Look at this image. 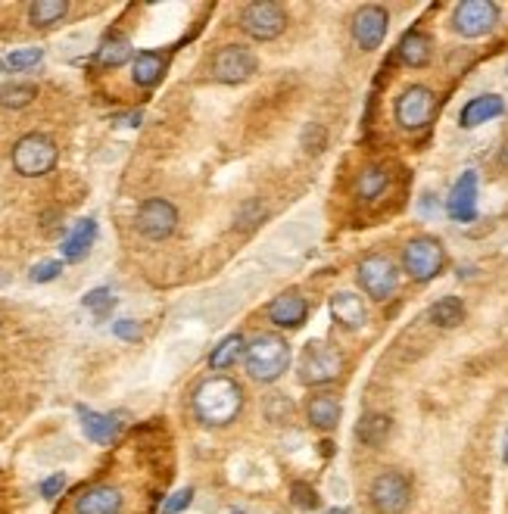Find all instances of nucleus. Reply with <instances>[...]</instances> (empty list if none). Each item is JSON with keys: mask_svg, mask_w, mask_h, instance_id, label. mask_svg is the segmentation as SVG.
<instances>
[{"mask_svg": "<svg viewBox=\"0 0 508 514\" xmlns=\"http://www.w3.org/2000/svg\"><path fill=\"white\" fill-rule=\"evenodd\" d=\"M243 408V390L237 381L225 375L206 377L197 390H194V415L200 424L206 427H228L237 421Z\"/></svg>", "mask_w": 508, "mask_h": 514, "instance_id": "1", "label": "nucleus"}, {"mask_svg": "<svg viewBox=\"0 0 508 514\" xmlns=\"http://www.w3.org/2000/svg\"><path fill=\"white\" fill-rule=\"evenodd\" d=\"M247 375L259 384H274L290 368V343L281 334H259L247 346Z\"/></svg>", "mask_w": 508, "mask_h": 514, "instance_id": "2", "label": "nucleus"}, {"mask_svg": "<svg viewBox=\"0 0 508 514\" xmlns=\"http://www.w3.org/2000/svg\"><path fill=\"white\" fill-rule=\"evenodd\" d=\"M344 368H346L344 352L324 340L306 343V350H303L299 365H297L299 384H306V387H324V384H334L337 377L344 375Z\"/></svg>", "mask_w": 508, "mask_h": 514, "instance_id": "3", "label": "nucleus"}, {"mask_svg": "<svg viewBox=\"0 0 508 514\" xmlns=\"http://www.w3.org/2000/svg\"><path fill=\"white\" fill-rule=\"evenodd\" d=\"M60 146L51 134H22L13 146V169L20 171L22 178H44L47 171L57 169Z\"/></svg>", "mask_w": 508, "mask_h": 514, "instance_id": "4", "label": "nucleus"}, {"mask_svg": "<svg viewBox=\"0 0 508 514\" xmlns=\"http://www.w3.org/2000/svg\"><path fill=\"white\" fill-rule=\"evenodd\" d=\"M369 502L377 514H406L412 505V480L402 471L387 468L371 480Z\"/></svg>", "mask_w": 508, "mask_h": 514, "instance_id": "5", "label": "nucleus"}, {"mask_svg": "<svg viewBox=\"0 0 508 514\" xmlns=\"http://www.w3.org/2000/svg\"><path fill=\"white\" fill-rule=\"evenodd\" d=\"M446 265V249L437 237H415V241L406 243L402 249V268L412 281L418 284H427L433 281Z\"/></svg>", "mask_w": 508, "mask_h": 514, "instance_id": "6", "label": "nucleus"}, {"mask_svg": "<svg viewBox=\"0 0 508 514\" xmlns=\"http://www.w3.org/2000/svg\"><path fill=\"white\" fill-rule=\"evenodd\" d=\"M241 28L253 41H274L287 28V10L274 0H256L241 10Z\"/></svg>", "mask_w": 508, "mask_h": 514, "instance_id": "7", "label": "nucleus"}, {"mask_svg": "<svg viewBox=\"0 0 508 514\" xmlns=\"http://www.w3.org/2000/svg\"><path fill=\"white\" fill-rule=\"evenodd\" d=\"M359 287H362L365 293H369L375 303H384V299H390L396 293V287H400V272H396V265L387 259V256L381 253H371L365 256L362 262H359Z\"/></svg>", "mask_w": 508, "mask_h": 514, "instance_id": "8", "label": "nucleus"}, {"mask_svg": "<svg viewBox=\"0 0 508 514\" xmlns=\"http://www.w3.org/2000/svg\"><path fill=\"white\" fill-rule=\"evenodd\" d=\"M433 113H437V97L425 84H409L400 97H396V122L406 131H418V128L431 125Z\"/></svg>", "mask_w": 508, "mask_h": 514, "instance_id": "9", "label": "nucleus"}, {"mask_svg": "<svg viewBox=\"0 0 508 514\" xmlns=\"http://www.w3.org/2000/svg\"><path fill=\"white\" fill-rule=\"evenodd\" d=\"M259 59L250 47L241 44H225L222 51L212 57V78L222 84H243L256 75Z\"/></svg>", "mask_w": 508, "mask_h": 514, "instance_id": "10", "label": "nucleus"}, {"mask_svg": "<svg viewBox=\"0 0 508 514\" xmlns=\"http://www.w3.org/2000/svg\"><path fill=\"white\" fill-rule=\"evenodd\" d=\"M134 225H138V231L147 241H165V237H172L175 228H179V210H175L169 200L150 197L138 206Z\"/></svg>", "mask_w": 508, "mask_h": 514, "instance_id": "11", "label": "nucleus"}, {"mask_svg": "<svg viewBox=\"0 0 508 514\" xmlns=\"http://www.w3.org/2000/svg\"><path fill=\"white\" fill-rule=\"evenodd\" d=\"M499 22V7L493 0H464L452 13V28L462 38H483L489 35Z\"/></svg>", "mask_w": 508, "mask_h": 514, "instance_id": "12", "label": "nucleus"}, {"mask_svg": "<svg viewBox=\"0 0 508 514\" xmlns=\"http://www.w3.org/2000/svg\"><path fill=\"white\" fill-rule=\"evenodd\" d=\"M387 26H390V16L381 4H365L356 16H353V41L356 47L362 51H377L384 44V35H387Z\"/></svg>", "mask_w": 508, "mask_h": 514, "instance_id": "13", "label": "nucleus"}, {"mask_svg": "<svg viewBox=\"0 0 508 514\" xmlns=\"http://www.w3.org/2000/svg\"><path fill=\"white\" fill-rule=\"evenodd\" d=\"M309 318V303L306 297H299L297 290H284L268 303V321L274 328H284V330H299Z\"/></svg>", "mask_w": 508, "mask_h": 514, "instance_id": "14", "label": "nucleus"}, {"mask_svg": "<svg viewBox=\"0 0 508 514\" xmlns=\"http://www.w3.org/2000/svg\"><path fill=\"white\" fill-rule=\"evenodd\" d=\"M446 210H449V216L456 218V222H462V225L474 222V216H477V175L474 171H464L462 178L452 185Z\"/></svg>", "mask_w": 508, "mask_h": 514, "instance_id": "15", "label": "nucleus"}, {"mask_svg": "<svg viewBox=\"0 0 508 514\" xmlns=\"http://www.w3.org/2000/svg\"><path fill=\"white\" fill-rule=\"evenodd\" d=\"M122 502L125 499L115 486L97 483L75 499V514H122Z\"/></svg>", "mask_w": 508, "mask_h": 514, "instance_id": "16", "label": "nucleus"}, {"mask_svg": "<svg viewBox=\"0 0 508 514\" xmlns=\"http://www.w3.org/2000/svg\"><path fill=\"white\" fill-rule=\"evenodd\" d=\"M330 312H334L337 324L346 330H359L369 321V309H365V299L356 297L353 290H340L330 297Z\"/></svg>", "mask_w": 508, "mask_h": 514, "instance_id": "17", "label": "nucleus"}, {"mask_svg": "<svg viewBox=\"0 0 508 514\" xmlns=\"http://www.w3.org/2000/svg\"><path fill=\"white\" fill-rule=\"evenodd\" d=\"M78 418H82L84 437H88L91 443H97V446H109L122 431V424L113 418V415H100V412H94V408L78 406Z\"/></svg>", "mask_w": 508, "mask_h": 514, "instance_id": "18", "label": "nucleus"}, {"mask_svg": "<svg viewBox=\"0 0 508 514\" xmlns=\"http://www.w3.org/2000/svg\"><path fill=\"white\" fill-rule=\"evenodd\" d=\"M306 415H309V424L315 431H334L340 424V415H344V406L334 393H315L309 402H306Z\"/></svg>", "mask_w": 508, "mask_h": 514, "instance_id": "19", "label": "nucleus"}, {"mask_svg": "<svg viewBox=\"0 0 508 514\" xmlns=\"http://www.w3.org/2000/svg\"><path fill=\"white\" fill-rule=\"evenodd\" d=\"M502 113H505V100H502L499 94H480V97H474V100L464 103L458 122H462V128H477Z\"/></svg>", "mask_w": 508, "mask_h": 514, "instance_id": "20", "label": "nucleus"}, {"mask_svg": "<svg viewBox=\"0 0 508 514\" xmlns=\"http://www.w3.org/2000/svg\"><path fill=\"white\" fill-rule=\"evenodd\" d=\"M97 241V222L94 218H82V222H75V228L66 234L63 241V259L66 262H82L84 256L91 253V247H94Z\"/></svg>", "mask_w": 508, "mask_h": 514, "instance_id": "21", "label": "nucleus"}, {"mask_svg": "<svg viewBox=\"0 0 508 514\" xmlns=\"http://www.w3.org/2000/svg\"><path fill=\"white\" fill-rule=\"evenodd\" d=\"M165 75V57L156 51H140L131 59V78L138 88H156Z\"/></svg>", "mask_w": 508, "mask_h": 514, "instance_id": "22", "label": "nucleus"}, {"mask_svg": "<svg viewBox=\"0 0 508 514\" xmlns=\"http://www.w3.org/2000/svg\"><path fill=\"white\" fill-rule=\"evenodd\" d=\"M390 431H393V421H390L387 415H377V412L362 415V418H359V424H356L359 443L371 446V449H381V446L390 439Z\"/></svg>", "mask_w": 508, "mask_h": 514, "instance_id": "23", "label": "nucleus"}, {"mask_svg": "<svg viewBox=\"0 0 508 514\" xmlns=\"http://www.w3.org/2000/svg\"><path fill=\"white\" fill-rule=\"evenodd\" d=\"M400 59L409 69H425L431 63V38L421 32H409L400 41Z\"/></svg>", "mask_w": 508, "mask_h": 514, "instance_id": "24", "label": "nucleus"}, {"mask_svg": "<svg viewBox=\"0 0 508 514\" xmlns=\"http://www.w3.org/2000/svg\"><path fill=\"white\" fill-rule=\"evenodd\" d=\"M69 16V4L66 0H35L28 7V22L35 28H53Z\"/></svg>", "mask_w": 508, "mask_h": 514, "instance_id": "25", "label": "nucleus"}, {"mask_svg": "<svg viewBox=\"0 0 508 514\" xmlns=\"http://www.w3.org/2000/svg\"><path fill=\"white\" fill-rule=\"evenodd\" d=\"M241 356H247V340H243V334H228L216 350L210 352V368L225 371V368H231Z\"/></svg>", "mask_w": 508, "mask_h": 514, "instance_id": "26", "label": "nucleus"}, {"mask_svg": "<svg viewBox=\"0 0 508 514\" xmlns=\"http://www.w3.org/2000/svg\"><path fill=\"white\" fill-rule=\"evenodd\" d=\"M131 59V41L125 35H109L100 47H97V63L107 66V69H119Z\"/></svg>", "mask_w": 508, "mask_h": 514, "instance_id": "27", "label": "nucleus"}, {"mask_svg": "<svg viewBox=\"0 0 508 514\" xmlns=\"http://www.w3.org/2000/svg\"><path fill=\"white\" fill-rule=\"evenodd\" d=\"M427 318H431L437 328H458V324L464 321V303L458 297H443L437 299V303L431 305V312H427Z\"/></svg>", "mask_w": 508, "mask_h": 514, "instance_id": "28", "label": "nucleus"}, {"mask_svg": "<svg viewBox=\"0 0 508 514\" xmlns=\"http://www.w3.org/2000/svg\"><path fill=\"white\" fill-rule=\"evenodd\" d=\"M38 97V88L28 82H10L0 84V107L4 109H26Z\"/></svg>", "mask_w": 508, "mask_h": 514, "instance_id": "29", "label": "nucleus"}, {"mask_svg": "<svg viewBox=\"0 0 508 514\" xmlns=\"http://www.w3.org/2000/svg\"><path fill=\"white\" fill-rule=\"evenodd\" d=\"M387 185H390L387 169H381V165H369V169L359 175L356 191H359V197L362 200H377L384 191H387Z\"/></svg>", "mask_w": 508, "mask_h": 514, "instance_id": "30", "label": "nucleus"}, {"mask_svg": "<svg viewBox=\"0 0 508 514\" xmlns=\"http://www.w3.org/2000/svg\"><path fill=\"white\" fill-rule=\"evenodd\" d=\"M41 59H44V51L41 47H26V51H13L7 57V66L10 69H16V72H22V69H32V66H38Z\"/></svg>", "mask_w": 508, "mask_h": 514, "instance_id": "31", "label": "nucleus"}, {"mask_svg": "<svg viewBox=\"0 0 508 514\" xmlns=\"http://www.w3.org/2000/svg\"><path fill=\"white\" fill-rule=\"evenodd\" d=\"M191 502H194V489L185 486V489H179V493L169 495V499L163 502V508H159V511H163V514H181L185 508H191Z\"/></svg>", "mask_w": 508, "mask_h": 514, "instance_id": "32", "label": "nucleus"}, {"mask_svg": "<svg viewBox=\"0 0 508 514\" xmlns=\"http://www.w3.org/2000/svg\"><path fill=\"white\" fill-rule=\"evenodd\" d=\"M60 272H63V262L47 259V262H38V265L32 268V274H28V278H32L35 284H51V281L60 278Z\"/></svg>", "mask_w": 508, "mask_h": 514, "instance_id": "33", "label": "nucleus"}, {"mask_svg": "<svg viewBox=\"0 0 508 514\" xmlns=\"http://www.w3.org/2000/svg\"><path fill=\"white\" fill-rule=\"evenodd\" d=\"M290 499H293V505L306 508V511L318 508V495H315V489H312L309 483H293V486H290Z\"/></svg>", "mask_w": 508, "mask_h": 514, "instance_id": "34", "label": "nucleus"}, {"mask_svg": "<svg viewBox=\"0 0 508 514\" xmlns=\"http://www.w3.org/2000/svg\"><path fill=\"white\" fill-rule=\"evenodd\" d=\"M113 334L119 336V340L134 343V340H140V336H144V330H140V324L131 321V318H119V321H113Z\"/></svg>", "mask_w": 508, "mask_h": 514, "instance_id": "35", "label": "nucleus"}, {"mask_svg": "<svg viewBox=\"0 0 508 514\" xmlns=\"http://www.w3.org/2000/svg\"><path fill=\"white\" fill-rule=\"evenodd\" d=\"M82 303L88 305V309H94V312H100V315H103V312L113 305V293H109L107 287H97V290H91L88 297L82 299Z\"/></svg>", "mask_w": 508, "mask_h": 514, "instance_id": "36", "label": "nucleus"}, {"mask_svg": "<svg viewBox=\"0 0 508 514\" xmlns=\"http://www.w3.org/2000/svg\"><path fill=\"white\" fill-rule=\"evenodd\" d=\"M66 483H69V480H66L63 471H60V474H51L47 480H41V495H44L47 502H53L66 489Z\"/></svg>", "mask_w": 508, "mask_h": 514, "instance_id": "37", "label": "nucleus"}, {"mask_svg": "<svg viewBox=\"0 0 508 514\" xmlns=\"http://www.w3.org/2000/svg\"><path fill=\"white\" fill-rule=\"evenodd\" d=\"M303 146H306V153H321L324 150V128L321 125H309V128H306Z\"/></svg>", "mask_w": 508, "mask_h": 514, "instance_id": "38", "label": "nucleus"}, {"mask_svg": "<svg viewBox=\"0 0 508 514\" xmlns=\"http://www.w3.org/2000/svg\"><path fill=\"white\" fill-rule=\"evenodd\" d=\"M505 462H508V439H505Z\"/></svg>", "mask_w": 508, "mask_h": 514, "instance_id": "39", "label": "nucleus"}, {"mask_svg": "<svg viewBox=\"0 0 508 514\" xmlns=\"http://www.w3.org/2000/svg\"><path fill=\"white\" fill-rule=\"evenodd\" d=\"M234 514H241V511H234Z\"/></svg>", "mask_w": 508, "mask_h": 514, "instance_id": "40", "label": "nucleus"}]
</instances>
